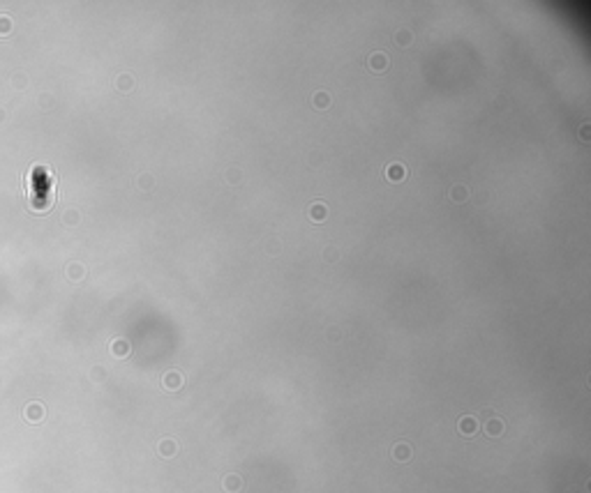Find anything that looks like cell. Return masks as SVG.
<instances>
[{
	"instance_id": "obj_1",
	"label": "cell",
	"mask_w": 591,
	"mask_h": 493,
	"mask_svg": "<svg viewBox=\"0 0 591 493\" xmlns=\"http://www.w3.org/2000/svg\"><path fill=\"white\" fill-rule=\"evenodd\" d=\"M388 65H390V58H388V53H383V51H374V53H370V58H367V67L372 72H377V74L386 72Z\"/></svg>"
},
{
	"instance_id": "obj_2",
	"label": "cell",
	"mask_w": 591,
	"mask_h": 493,
	"mask_svg": "<svg viewBox=\"0 0 591 493\" xmlns=\"http://www.w3.org/2000/svg\"><path fill=\"white\" fill-rule=\"evenodd\" d=\"M504 419L501 417H487L485 424H483V431H485L487 438H499V436L504 434Z\"/></svg>"
},
{
	"instance_id": "obj_3",
	"label": "cell",
	"mask_w": 591,
	"mask_h": 493,
	"mask_svg": "<svg viewBox=\"0 0 591 493\" xmlns=\"http://www.w3.org/2000/svg\"><path fill=\"white\" fill-rule=\"evenodd\" d=\"M457 431H460L462 436H466V438L476 436L478 434V419L474 417V415H464V417H460V422H457Z\"/></svg>"
},
{
	"instance_id": "obj_4",
	"label": "cell",
	"mask_w": 591,
	"mask_h": 493,
	"mask_svg": "<svg viewBox=\"0 0 591 493\" xmlns=\"http://www.w3.org/2000/svg\"><path fill=\"white\" fill-rule=\"evenodd\" d=\"M243 486H245V482H243V477L235 475V472H229V475L222 477V488H224L226 493H241Z\"/></svg>"
},
{
	"instance_id": "obj_5",
	"label": "cell",
	"mask_w": 591,
	"mask_h": 493,
	"mask_svg": "<svg viewBox=\"0 0 591 493\" xmlns=\"http://www.w3.org/2000/svg\"><path fill=\"white\" fill-rule=\"evenodd\" d=\"M23 417H26L28 422H33V424L42 422V419H44V406H42V403H37V401L28 403L26 410H23Z\"/></svg>"
},
{
	"instance_id": "obj_6",
	"label": "cell",
	"mask_w": 591,
	"mask_h": 493,
	"mask_svg": "<svg viewBox=\"0 0 591 493\" xmlns=\"http://www.w3.org/2000/svg\"><path fill=\"white\" fill-rule=\"evenodd\" d=\"M393 459L397 461V463H406V461L413 456V450H411V445L409 443H397V445H393Z\"/></svg>"
},
{
	"instance_id": "obj_7",
	"label": "cell",
	"mask_w": 591,
	"mask_h": 493,
	"mask_svg": "<svg viewBox=\"0 0 591 493\" xmlns=\"http://www.w3.org/2000/svg\"><path fill=\"white\" fill-rule=\"evenodd\" d=\"M162 383H164V387L166 390H171V392H175V390H181L183 387V383H185V378H183L178 371H169V374H164V378H162Z\"/></svg>"
},
{
	"instance_id": "obj_8",
	"label": "cell",
	"mask_w": 591,
	"mask_h": 493,
	"mask_svg": "<svg viewBox=\"0 0 591 493\" xmlns=\"http://www.w3.org/2000/svg\"><path fill=\"white\" fill-rule=\"evenodd\" d=\"M406 175H409V171H406L402 164H390V166L386 168V178H388L390 182H402Z\"/></svg>"
},
{
	"instance_id": "obj_9",
	"label": "cell",
	"mask_w": 591,
	"mask_h": 493,
	"mask_svg": "<svg viewBox=\"0 0 591 493\" xmlns=\"http://www.w3.org/2000/svg\"><path fill=\"white\" fill-rule=\"evenodd\" d=\"M157 450H159V454L164 456V459H171V456H175V452H178V445H175V440L164 438V440H159Z\"/></svg>"
},
{
	"instance_id": "obj_10",
	"label": "cell",
	"mask_w": 591,
	"mask_h": 493,
	"mask_svg": "<svg viewBox=\"0 0 591 493\" xmlns=\"http://www.w3.org/2000/svg\"><path fill=\"white\" fill-rule=\"evenodd\" d=\"M326 215H328V207L323 205V203H314V205L310 207V219H312V222H317V224L323 222V219H326Z\"/></svg>"
},
{
	"instance_id": "obj_11",
	"label": "cell",
	"mask_w": 591,
	"mask_h": 493,
	"mask_svg": "<svg viewBox=\"0 0 591 493\" xmlns=\"http://www.w3.org/2000/svg\"><path fill=\"white\" fill-rule=\"evenodd\" d=\"M111 350H113L115 358H125V355H130V343H127L125 339H115V341L111 343Z\"/></svg>"
},
{
	"instance_id": "obj_12",
	"label": "cell",
	"mask_w": 591,
	"mask_h": 493,
	"mask_svg": "<svg viewBox=\"0 0 591 493\" xmlns=\"http://www.w3.org/2000/svg\"><path fill=\"white\" fill-rule=\"evenodd\" d=\"M450 196H453V201L455 203H464L466 198H469V191H466V187H453V191H450Z\"/></svg>"
},
{
	"instance_id": "obj_13",
	"label": "cell",
	"mask_w": 591,
	"mask_h": 493,
	"mask_svg": "<svg viewBox=\"0 0 591 493\" xmlns=\"http://www.w3.org/2000/svg\"><path fill=\"white\" fill-rule=\"evenodd\" d=\"M312 102H314V106H317V109H328L330 97L326 95V92H317V95L312 97Z\"/></svg>"
},
{
	"instance_id": "obj_14",
	"label": "cell",
	"mask_w": 591,
	"mask_h": 493,
	"mask_svg": "<svg viewBox=\"0 0 591 493\" xmlns=\"http://www.w3.org/2000/svg\"><path fill=\"white\" fill-rule=\"evenodd\" d=\"M395 42L400 44V46H409V44L413 42V35H411L409 30H400V33L395 35Z\"/></svg>"
},
{
	"instance_id": "obj_15",
	"label": "cell",
	"mask_w": 591,
	"mask_h": 493,
	"mask_svg": "<svg viewBox=\"0 0 591 493\" xmlns=\"http://www.w3.org/2000/svg\"><path fill=\"white\" fill-rule=\"evenodd\" d=\"M67 274H70V279H81L86 272H83V267L79 265V263H72L70 270H67Z\"/></svg>"
},
{
	"instance_id": "obj_16",
	"label": "cell",
	"mask_w": 591,
	"mask_h": 493,
	"mask_svg": "<svg viewBox=\"0 0 591 493\" xmlns=\"http://www.w3.org/2000/svg\"><path fill=\"white\" fill-rule=\"evenodd\" d=\"M7 33H12V19L0 17V35H7Z\"/></svg>"
},
{
	"instance_id": "obj_17",
	"label": "cell",
	"mask_w": 591,
	"mask_h": 493,
	"mask_svg": "<svg viewBox=\"0 0 591 493\" xmlns=\"http://www.w3.org/2000/svg\"><path fill=\"white\" fill-rule=\"evenodd\" d=\"M115 83H118V88H121V90H132V83H134V81H132V76H121V79H118Z\"/></svg>"
}]
</instances>
